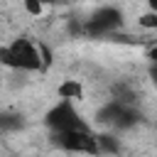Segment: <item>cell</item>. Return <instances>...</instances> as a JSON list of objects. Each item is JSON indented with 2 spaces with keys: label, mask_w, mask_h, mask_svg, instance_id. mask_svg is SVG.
<instances>
[{
  "label": "cell",
  "mask_w": 157,
  "mask_h": 157,
  "mask_svg": "<svg viewBox=\"0 0 157 157\" xmlns=\"http://www.w3.org/2000/svg\"><path fill=\"white\" fill-rule=\"evenodd\" d=\"M42 2H44V5L49 7V5H56V2H64V0H42Z\"/></svg>",
  "instance_id": "cell-12"
},
{
  "label": "cell",
  "mask_w": 157,
  "mask_h": 157,
  "mask_svg": "<svg viewBox=\"0 0 157 157\" xmlns=\"http://www.w3.org/2000/svg\"><path fill=\"white\" fill-rule=\"evenodd\" d=\"M96 142H98V155H115L123 150L118 132L110 128H103L101 132H96Z\"/></svg>",
  "instance_id": "cell-6"
},
{
  "label": "cell",
  "mask_w": 157,
  "mask_h": 157,
  "mask_svg": "<svg viewBox=\"0 0 157 157\" xmlns=\"http://www.w3.org/2000/svg\"><path fill=\"white\" fill-rule=\"evenodd\" d=\"M125 15L115 2H101L88 17H83L86 37H113L118 29H123Z\"/></svg>",
  "instance_id": "cell-2"
},
{
  "label": "cell",
  "mask_w": 157,
  "mask_h": 157,
  "mask_svg": "<svg viewBox=\"0 0 157 157\" xmlns=\"http://www.w3.org/2000/svg\"><path fill=\"white\" fill-rule=\"evenodd\" d=\"M49 135H52V142L61 152L98 155V142H96L93 128H74V130H59V132H49Z\"/></svg>",
  "instance_id": "cell-4"
},
{
  "label": "cell",
  "mask_w": 157,
  "mask_h": 157,
  "mask_svg": "<svg viewBox=\"0 0 157 157\" xmlns=\"http://www.w3.org/2000/svg\"><path fill=\"white\" fill-rule=\"evenodd\" d=\"M56 96L61 101H74V103H81L83 96H86V86L81 78H61L59 86H56Z\"/></svg>",
  "instance_id": "cell-5"
},
{
  "label": "cell",
  "mask_w": 157,
  "mask_h": 157,
  "mask_svg": "<svg viewBox=\"0 0 157 157\" xmlns=\"http://www.w3.org/2000/svg\"><path fill=\"white\" fill-rule=\"evenodd\" d=\"M147 74H150V81H152V83H155V88H157V61H155V64H150Z\"/></svg>",
  "instance_id": "cell-10"
},
{
  "label": "cell",
  "mask_w": 157,
  "mask_h": 157,
  "mask_svg": "<svg viewBox=\"0 0 157 157\" xmlns=\"http://www.w3.org/2000/svg\"><path fill=\"white\" fill-rule=\"evenodd\" d=\"M20 5H22V10H25L27 17H42L47 12V5L42 0H20Z\"/></svg>",
  "instance_id": "cell-9"
},
{
  "label": "cell",
  "mask_w": 157,
  "mask_h": 157,
  "mask_svg": "<svg viewBox=\"0 0 157 157\" xmlns=\"http://www.w3.org/2000/svg\"><path fill=\"white\" fill-rule=\"evenodd\" d=\"M142 2H145V7H147V10L157 12V0H142Z\"/></svg>",
  "instance_id": "cell-11"
},
{
  "label": "cell",
  "mask_w": 157,
  "mask_h": 157,
  "mask_svg": "<svg viewBox=\"0 0 157 157\" xmlns=\"http://www.w3.org/2000/svg\"><path fill=\"white\" fill-rule=\"evenodd\" d=\"M135 25H137L142 32H157V12H152V10L145 7V12H140V15L135 17Z\"/></svg>",
  "instance_id": "cell-8"
},
{
  "label": "cell",
  "mask_w": 157,
  "mask_h": 157,
  "mask_svg": "<svg viewBox=\"0 0 157 157\" xmlns=\"http://www.w3.org/2000/svg\"><path fill=\"white\" fill-rule=\"evenodd\" d=\"M44 128L49 132H59V130H74V128H93L91 123H86L76 108L74 101H56L47 113H44Z\"/></svg>",
  "instance_id": "cell-3"
},
{
  "label": "cell",
  "mask_w": 157,
  "mask_h": 157,
  "mask_svg": "<svg viewBox=\"0 0 157 157\" xmlns=\"http://www.w3.org/2000/svg\"><path fill=\"white\" fill-rule=\"evenodd\" d=\"M0 66L12 71H25V74L44 71L47 61L42 56V42L37 44L29 37H15L12 42L0 47Z\"/></svg>",
  "instance_id": "cell-1"
},
{
  "label": "cell",
  "mask_w": 157,
  "mask_h": 157,
  "mask_svg": "<svg viewBox=\"0 0 157 157\" xmlns=\"http://www.w3.org/2000/svg\"><path fill=\"white\" fill-rule=\"evenodd\" d=\"M25 128V118L12 110H0V132H17Z\"/></svg>",
  "instance_id": "cell-7"
}]
</instances>
